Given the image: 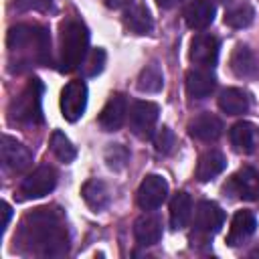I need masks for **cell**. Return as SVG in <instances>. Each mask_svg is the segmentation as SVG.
<instances>
[{"label": "cell", "instance_id": "cell-1", "mask_svg": "<svg viewBox=\"0 0 259 259\" xmlns=\"http://www.w3.org/2000/svg\"><path fill=\"white\" fill-rule=\"evenodd\" d=\"M22 251L38 255V257H61L69 251V235L61 212L42 206L28 212L18 229V237Z\"/></svg>", "mask_w": 259, "mask_h": 259}, {"label": "cell", "instance_id": "cell-2", "mask_svg": "<svg viewBox=\"0 0 259 259\" xmlns=\"http://www.w3.org/2000/svg\"><path fill=\"white\" fill-rule=\"evenodd\" d=\"M6 47L10 53L12 69H26L32 65H45L51 55L49 32L34 24H18L8 30Z\"/></svg>", "mask_w": 259, "mask_h": 259}, {"label": "cell", "instance_id": "cell-3", "mask_svg": "<svg viewBox=\"0 0 259 259\" xmlns=\"http://www.w3.org/2000/svg\"><path fill=\"white\" fill-rule=\"evenodd\" d=\"M87 26L77 18H69L61 28V69L67 73L75 71L87 57Z\"/></svg>", "mask_w": 259, "mask_h": 259}, {"label": "cell", "instance_id": "cell-4", "mask_svg": "<svg viewBox=\"0 0 259 259\" xmlns=\"http://www.w3.org/2000/svg\"><path fill=\"white\" fill-rule=\"evenodd\" d=\"M40 97H42V85L38 79L28 81V85L12 99L8 107V117L12 123L18 125H36L42 121V109H40Z\"/></svg>", "mask_w": 259, "mask_h": 259}, {"label": "cell", "instance_id": "cell-5", "mask_svg": "<svg viewBox=\"0 0 259 259\" xmlns=\"http://www.w3.org/2000/svg\"><path fill=\"white\" fill-rule=\"evenodd\" d=\"M57 186V172L51 166H38L34 172H30L18 186V198L28 200V198H40Z\"/></svg>", "mask_w": 259, "mask_h": 259}, {"label": "cell", "instance_id": "cell-6", "mask_svg": "<svg viewBox=\"0 0 259 259\" xmlns=\"http://www.w3.org/2000/svg\"><path fill=\"white\" fill-rule=\"evenodd\" d=\"M223 190L241 200H259V170L251 166L241 168L237 174L231 176Z\"/></svg>", "mask_w": 259, "mask_h": 259}, {"label": "cell", "instance_id": "cell-7", "mask_svg": "<svg viewBox=\"0 0 259 259\" xmlns=\"http://www.w3.org/2000/svg\"><path fill=\"white\" fill-rule=\"evenodd\" d=\"M87 107V85L83 81H71L61 91V111L67 121H77Z\"/></svg>", "mask_w": 259, "mask_h": 259}, {"label": "cell", "instance_id": "cell-8", "mask_svg": "<svg viewBox=\"0 0 259 259\" xmlns=\"http://www.w3.org/2000/svg\"><path fill=\"white\" fill-rule=\"evenodd\" d=\"M158 105L152 103V101H136L130 109V130L146 140V138H152V132H154V125L158 121Z\"/></svg>", "mask_w": 259, "mask_h": 259}, {"label": "cell", "instance_id": "cell-9", "mask_svg": "<svg viewBox=\"0 0 259 259\" xmlns=\"http://www.w3.org/2000/svg\"><path fill=\"white\" fill-rule=\"evenodd\" d=\"M166 196H168V184L158 174H148L142 180V184L138 188V194H136L138 204L144 210H154V208L162 206V202L166 200Z\"/></svg>", "mask_w": 259, "mask_h": 259}, {"label": "cell", "instance_id": "cell-10", "mask_svg": "<svg viewBox=\"0 0 259 259\" xmlns=\"http://www.w3.org/2000/svg\"><path fill=\"white\" fill-rule=\"evenodd\" d=\"M0 152H2V162L8 170L12 172H24L30 164H32V154L30 150L16 142L14 138L10 136H4L2 138V146H0Z\"/></svg>", "mask_w": 259, "mask_h": 259}, {"label": "cell", "instance_id": "cell-11", "mask_svg": "<svg viewBox=\"0 0 259 259\" xmlns=\"http://www.w3.org/2000/svg\"><path fill=\"white\" fill-rule=\"evenodd\" d=\"M223 223H225V212L217 202H210V200L198 202L196 212H194V227L198 233H202L206 237L214 235L221 231Z\"/></svg>", "mask_w": 259, "mask_h": 259}, {"label": "cell", "instance_id": "cell-12", "mask_svg": "<svg viewBox=\"0 0 259 259\" xmlns=\"http://www.w3.org/2000/svg\"><path fill=\"white\" fill-rule=\"evenodd\" d=\"M190 59L194 65L210 69L219 59V38L212 34H196L190 42Z\"/></svg>", "mask_w": 259, "mask_h": 259}, {"label": "cell", "instance_id": "cell-13", "mask_svg": "<svg viewBox=\"0 0 259 259\" xmlns=\"http://www.w3.org/2000/svg\"><path fill=\"white\" fill-rule=\"evenodd\" d=\"M229 65H231V71L241 79H255L259 75V61L255 53L245 45H237L233 49Z\"/></svg>", "mask_w": 259, "mask_h": 259}, {"label": "cell", "instance_id": "cell-14", "mask_svg": "<svg viewBox=\"0 0 259 259\" xmlns=\"http://www.w3.org/2000/svg\"><path fill=\"white\" fill-rule=\"evenodd\" d=\"M125 113H127V101L121 93H115L103 105V109L99 113V125L105 132H115V130L121 127V123L125 119Z\"/></svg>", "mask_w": 259, "mask_h": 259}, {"label": "cell", "instance_id": "cell-15", "mask_svg": "<svg viewBox=\"0 0 259 259\" xmlns=\"http://www.w3.org/2000/svg\"><path fill=\"white\" fill-rule=\"evenodd\" d=\"M231 144L235 146L237 152H243V154H251L259 148V127L251 121H237L231 132Z\"/></svg>", "mask_w": 259, "mask_h": 259}, {"label": "cell", "instance_id": "cell-16", "mask_svg": "<svg viewBox=\"0 0 259 259\" xmlns=\"http://www.w3.org/2000/svg\"><path fill=\"white\" fill-rule=\"evenodd\" d=\"M217 87V79L210 73V69H190L186 73V91L194 99L208 97Z\"/></svg>", "mask_w": 259, "mask_h": 259}, {"label": "cell", "instance_id": "cell-17", "mask_svg": "<svg viewBox=\"0 0 259 259\" xmlns=\"http://www.w3.org/2000/svg\"><path fill=\"white\" fill-rule=\"evenodd\" d=\"M188 132L198 142H214L223 134V121L212 113H202L190 121Z\"/></svg>", "mask_w": 259, "mask_h": 259}, {"label": "cell", "instance_id": "cell-18", "mask_svg": "<svg viewBox=\"0 0 259 259\" xmlns=\"http://www.w3.org/2000/svg\"><path fill=\"white\" fill-rule=\"evenodd\" d=\"M214 20V4L210 0H192L184 8V22L192 30H202Z\"/></svg>", "mask_w": 259, "mask_h": 259}, {"label": "cell", "instance_id": "cell-19", "mask_svg": "<svg viewBox=\"0 0 259 259\" xmlns=\"http://www.w3.org/2000/svg\"><path fill=\"white\" fill-rule=\"evenodd\" d=\"M257 229V219L253 212L249 210H239L235 212L233 221H231V231H229V237H227V243L229 245H241L243 241H247Z\"/></svg>", "mask_w": 259, "mask_h": 259}, {"label": "cell", "instance_id": "cell-20", "mask_svg": "<svg viewBox=\"0 0 259 259\" xmlns=\"http://www.w3.org/2000/svg\"><path fill=\"white\" fill-rule=\"evenodd\" d=\"M134 237L142 247L156 245L162 239V223L156 217L144 214L134 223Z\"/></svg>", "mask_w": 259, "mask_h": 259}, {"label": "cell", "instance_id": "cell-21", "mask_svg": "<svg viewBox=\"0 0 259 259\" xmlns=\"http://www.w3.org/2000/svg\"><path fill=\"white\" fill-rule=\"evenodd\" d=\"M227 166V160L225 156L219 152V150H208L204 152L200 158H198V164H196V178L200 182H208L212 180L214 176H219Z\"/></svg>", "mask_w": 259, "mask_h": 259}, {"label": "cell", "instance_id": "cell-22", "mask_svg": "<svg viewBox=\"0 0 259 259\" xmlns=\"http://www.w3.org/2000/svg\"><path fill=\"white\" fill-rule=\"evenodd\" d=\"M249 105H251L249 95L243 89H237V87L225 89L221 93V97H219V107L227 115H243V113H247Z\"/></svg>", "mask_w": 259, "mask_h": 259}, {"label": "cell", "instance_id": "cell-23", "mask_svg": "<svg viewBox=\"0 0 259 259\" xmlns=\"http://www.w3.org/2000/svg\"><path fill=\"white\" fill-rule=\"evenodd\" d=\"M123 26L130 32H134V34H148L152 30L154 22H152V16H150V12H148L146 6L134 4L123 14Z\"/></svg>", "mask_w": 259, "mask_h": 259}, {"label": "cell", "instance_id": "cell-24", "mask_svg": "<svg viewBox=\"0 0 259 259\" xmlns=\"http://www.w3.org/2000/svg\"><path fill=\"white\" fill-rule=\"evenodd\" d=\"M81 194H83V200L93 208V210H103L107 208L111 196H109V190H107V184L103 180H87L81 188Z\"/></svg>", "mask_w": 259, "mask_h": 259}, {"label": "cell", "instance_id": "cell-25", "mask_svg": "<svg viewBox=\"0 0 259 259\" xmlns=\"http://www.w3.org/2000/svg\"><path fill=\"white\" fill-rule=\"evenodd\" d=\"M192 217V200L186 192H178L170 202V225L172 229H184Z\"/></svg>", "mask_w": 259, "mask_h": 259}, {"label": "cell", "instance_id": "cell-26", "mask_svg": "<svg viewBox=\"0 0 259 259\" xmlns=\"http://www.w3.org/2000/svg\"><path fill=\"white\" fill-rule=\"evenodd\" d=\"M253 16H255V10L249 2H237V4H231L227 8L225 24L231 28H245L253 22Z\"/></svg>", "mask_w": 259, "mask_h": 259}, {"label": "cell", "instance_id": "cell-27", "mask_svg": "<svg viewBox=\"0 0 259 259\" xmlns=\"http://www.w3.org/2000/svg\"><path fill=\"white\" fill-rule=\"evenodd\" d=\"M164 85V75L158 63H150L138 77V89L144 93H158Z\"/></svg>", "mask_w": 259, "mask_h": 259}, {"label": "cell", "instance_id": "cell-28", "mask_svg": "<svg viewBox=\"0 0 259 259\" xmlns=\"http://www.w3.org/2000/svg\"><path fill=\"white\" fill-rule=\"evenodd\" d=\"M51 150H53V154L61 160V162H73L75 160V156H77V150H75V146L69 142V138L63 134V132H53V136H51Z\"/></svg>", "mask_w": 259, "mask_h": 259}, {"label": "cell", "instance_id": "cell-29", "mask_svg": "<svg viewBox=\"0 0 259 259\" xmlns=\"http://www.w3.org/2000/svg\"><path fill=\"white\" fill-rule=\"evenodd\" d=\"M103 65H105V51L103 49H93L83 59L81 71H83L85 77H95V75H99L103 71Z\"/></svg>", "mask_w": 259, "mask_h": 259}, {"label": "cell", "instance_id": "cell-30", "mask_svg": "<svg viewBox=\"0 0 259 259\" xmlns=\"http://www.w3.org/2000/svg\"><path fill=\"white\" fill-rule=\"evenodd\" d=\"M154 146L160 154H172L176 148V136L168 125H162L154 136Z\"/></svg>", "mask_w": 259, "mask_h": 259}, {"label": "cell", "instance_id": "cell-31", "mask_svg": "<svg viewBox=\"0 0 259 259\" xmlns=\"http://www.w3.org/2000/svg\"><path fill=\"white\" fill-rule=\"evenodd\" d=\"M127 150L121 146V144H113L105 150V160H107V166L113 168V170H121L125 164H127Z\"/></svg>", "mask_w": 259, "mask_h": 259}, {"label": "cell", "instance_id": "cell-32", "mask_svg": "<svg viewBox=\"0 0 259 259\" xmlns=\"http://www.w3.org/2000/svg\"><path fill=\"white\" fill-rule=\"evenodd\" d=\"M51 4V0H16V6L20 10H45Z\"/></svg>", "mask_w": 259, "mask_h": 259}, {"label": "cell", "instance_id": "cell-33", "mask_svg": "<svg viewBox=\"0 0 259 259\" xmlns=\"http://www.w3.org/2000/svg\"><path fill=\"white\" fill-rule=\"evenodd\" d=\"M0 206H2V231H6V227H8V221H10V214H12V212H10V206H8L6 202H2Z\"/></svg>", "mask_w": 259, "mask_h": 259}, {"label": "cell", "instance_id": "cell-34", "mask_svg": "<svg viewBox=\"0 0 259 259\" xmlns=\"http://www.w3.org/2000/svg\"><path fill=\"white\" fill-rule=\"evenodd\" d=\"M105 4H107L109 8H123V6L132 4V0H105Z\"/></svg>", "mask_w": 259, "mask_h": 259}, {"label": "cell", "instance_id": "cell-35", "mask_svg": "<svg viewBox=\"0 0 259 259\" xmlns=\"http://www.w3.org/2000/svg\"><path fill=\"white\" fill-rule=\"evenodd\" d=\"M180 0H156V4L160 6V8H172V6H176Z\"/></svg>", "mask_w": 259, "mask_h": 259}, {"label": "cell", "instance_id": "cell-36", "mask_svg": "<svg viewBox=\"0 0 259 259\" xmlns=\"http://www.w3.org/2000/svg\"><path fill=\"white\" fill-rule=\"evenodd\" d=\"M219 2H227V0H219Z\"/></svg>", "mask_w": 259, "mask_h": 259}]
</instances>
